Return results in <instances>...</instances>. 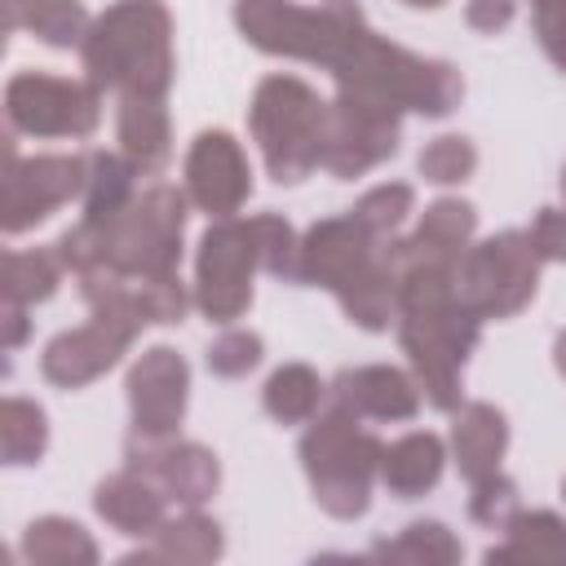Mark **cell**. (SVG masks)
I'll use <instances>...</instances> for the list:
<instances>
[{"mask_svg": "<svg viewBox=\"0 0 566 566\" xmlns=\"http://www.w3.org/2000/svg\"><path fill=\"white\" fill-rule=\"evenodd\" d=\"M248 124L261 146L265 172L279 186H296L314 168H323L327 102L301 75H265L252 93Z\"/></svg>", "mask_w": 566, "mask_h": 566, "instance_id": "cell-7", "label": "cell"}, {"mask_svg": "<svg viewBox=\"0 0 566 566\" xmlns=\"http://www.w3.org/2000/svg\"><path fill=\"white\" fill-rule=\"evenodd\" d=\"M420 177L433 181V186H455V181H469L473 168H478V146L469 137H433L424 150H420Z\"/></svg>", "mask_w": 566, "mask_h": 566, "instance_id": "cell-34", "label": "cell"}, {"mask_svg": "<svg viewBox=\"0 0 566 566\" xmlns=\"http://www.w3.org/2000/svg\"><path fill=\"white\" fill-rule=\"evenodd\" d=\"M327 398L363 420H411L420 411V380L389 363H367V367H345Z\"/></svg>", "mask_w": 566, "mask_h": 566, "instance_id": "cell-17", "label": "cell"}, {"mask_svg": "<svg viewBox=\"0 0 566 566\" xmlns=\"http://www.w3.org/2000/svg\"><path fill=\"white\" fill-rule=\"evenodd\" d=\"M261 398H265V411H270L279 424H301V420H314V416H318V407H323V398H327V385L318 380L314 367L287 363V367H279V371L265 380Z\"/></svg>", "mask_w": 566, "mask_h": 566, "instance_id": "cell-28", "label": "cell"}, {"mask_svg": "<svg viewBox=\"0 0 566 566\" xmlns=\"http://www.w3.org/2000/svg\"><path fill=\"white\" fill-rule=\"evenodd\" d=\"M4 115L27 137H88L102 119V88L49 71H18L4 84Z\"/></svg>", "mask_w": 566, "mask_h": 566, "instance_id": "cell-9", "label": "cell"}, {"mask_svg": "<svg viewBox=\"0 0 566 566\" xmlns=\"http://www.w3.org/2000/svg\"><path fill=\"white\" fill-rule=\"evenodd\" d=\"M402 137V111L354 93V88H336V97L327 102V137H323V168L340 181H354L363 172H371L376 164H385L398 150Z\"/></svg>", "mask_w": 566, "mask_h": 566, "instance_id": "cell-11", "label": "cell"}, {"mask_svg": "<svg viewBox=\"0 0 566 566\" xmlns=\"http://www.w3.org/2000/svg\"><path fill=\"white\" fill-rule=\"evenodd\" d=\"M88 186V155H31L18 159L13 142H4V234H22L40 226L53 208L71 203Z\"/></svg>", "mask_w": 566, "mask_h": 566, "instance_id": "cell-12", "label": "cell"}, {"mask_svg": "<svg viewBox=\"0 0 566 566\" xmlns=\"http://www.w3.org/2000/svg\"><path fill=\"white\" fill-rule=\"evenodd\" d=\"M261 265L252 226L239 217H217L195 252V305L208 323H234L252 305V274Z\"/></svg>", "mask_w": 566, "mask_h": 566, "instance_id": "cell-10", "label": "cell"}, {"mask_svg": "<svg viewBox=\"0 0 566 566\" xmlns=\"http://www.w3.org/2000/svg\"><path fill=\"white\" fill-rule=\"evenodd\" d=\"M371 557L411 562V566H447V562H460V539L442 522H411L394 539L371 544Z\"/></svg>", "mask_w": 566, "mask_h": 566, "instance_id": "cell-30", "label": "cell"}, {"mask_svg": "<svg viewBox=\"0 0 566 566\" xmlns=\"http://www.w3.org/2000/svg\"><path fill=\"white\" fill-rule=\"evenodd\" d=\"M115 133H119V150L137 164V172H159L172 155V124L164 97H119Z\"/></svg>", "mask_w": 566, "mask_h": 566, "instance_id": "cell-20", "label": "cell"}, {"mask_svg": "<svg viewBox=\"0 0 566 566\" xmlns=\"http://www.w3.org/2000/svg\"><path fill=\"white\" fill-rule=\"evenodd\" d=\"M526 234L544 261H566V208H539Z\"/></svg>", "mask_w": 566, "mask_h": 566, "instance_id": "cell-38", "label": "cell"}, {"mask_svg": "<svg viewBox=\"0 0 566 566\" xmlns=\"http://www.w3.org/2000/svg\"><path fill=\"white\" fill-rule=\"evenodd\" d=\"M544 256L535 252L526 230H504L482 243H469L455 265V292L460 301L486 323V318H513L531 305L539 287Z\"/></svg>", "mask_w": 566, "mask_h": 566, "instance_id": "cell-8", "label": "cell"}, {"mask_svg": "<svg viewBox=\"0 0 566 566\" xmlns=\"http://www.w3.org/2000/svg\"><path fill=\"white\" fill-rule=\"evenodd\" d=\"M0 447H4V464L22 469L35 464L49 447V420L31 398H4L0 407Z\"/></svg>", "mask_w": 566, "mask_h": 566, "instance_id": "cell-31", "label": "cell"}, {"mask_svg": "<svg viewBox=\"0 0 566 566\" xmlns=\"http://www.w3.org/2000/svg\"><path fill=\"white\" fill-rule=\"evenodd\" d=\"M62 256L57 248H35V252H4V270H0V292L13 305H35L49 301L62 283Z\"/></svg>", "mask_w": 566, "mask_h": 566, "instance_id": "cell-29", "label": "cell"}, {"mask_svg": "<svg viewBox=\"0 0 566 566\" xmlns=\"http://www.w3.org/2000/svg\"><path fill=\"white\" fill-rule=\"evenodd\" d=\"M133 181H137V164L128 155H111V150H93L88 155V186H84V217L80 221H106L119 208L133 203Z\"/></svg>", "mask_w": 566, "mask_h": 566, "instance_id": "cell-27", "label": "cell"}, {"mask_svg": "<svg viewBox=\"0 0 566 566\" xmlns=\"http://www.w3.org/2000/svg\"><path fill=\"white\" fill-rule=\"evenodd\" d=\"M221 548H226L221 526L199 509H186L181 517H168L146 548L128 553V562H212L221 557Z\"/></svg>", "mask_w": 566, "mask_h": 566, "instance_id": "cell-23", "label": "cell"}, {"mask_svg": "<svg viewBox=\"0 0 566 566\" xmlns=\"http://www.w3.org/2000/svg\"><path fill=\"white\" fill-rule=\"evenodd\" d=\"M513 18H517V0H469L464 4V22L473 31H482V35L504 31Z\"/></svg>", "mask_w": 566, "mask_h": 566, "instance_id": "cell-39", "label": "cell"}, {"mask_svg": "<svg viewBox=\"0 0 566 566\" xmlns=\"http://www.w3.org/2000/svg\"><path fill=\"white\" fill-rule=\"evenodd\" d=\"M562 491H566V486H562Z\"/></svg>", "mask_w": 566, "mask_h": 566, "instance_id": "cell-45", "label": "cell"}, {"mask_svg": "<svg viewBox=\"0 0 566 566\" xmlns=\"http://www.w3.org/2000/svg\"><path fill=\"white\" fill-rule=\"evenodd\" d=\"M128 469L146 473L181 509L208 504L221 482L217 455L199 442H177V438H128Z\"/></svg>", "mask_w": 566, "mask_h": 566, "instance_id": "cell-16", "label": "cell"}, {"mask_svg": "<svg viewBox=\"0 0 566 566\" xmlns=\"http://www.w3.org/2000/svg\"><path fill=\"white\" fill-rule=\"evenodd\" d=\"M4 349H18L22 340H27V305H13V301H4Z\"/></svg>", "mask_w": 566, "mask_h": 566, "instance_id": "cell-40", "label": "cell"}, {"mask_svg": "<svg viewBox=\"0 0 566 566\" xmlns=\"http://www.w3.org/2000/svg\"><path fill=\"white\" fill-rule=\"evenodd\" d=\"M186 203L190 195L177 186H150L133 195L106 221H75L53 248L66 270H119L168 279L181 265V234H186Z\"/></svg>", "mask_w": 566, "mask_h": 566, "instance_id": "cell-2", "label": "cell"}, {"mask_svg": "<svg viewBox=\"0 0 566 566\" xmlns=\"http://www.w3.org/2000/svg\"><path fill=\"white\" fill-rule=\"evenodd\" d=\"M248 226H252V239H256V252H261V270L296 283V261H301L296 230L279 212H256V217H248Z\"/></svg>", "mask_w": 566, "mask_h": 566, "instance_id": "cell-33", "label": "cell"}, {"mask_svg": "<svg viewBox=\"0 0 566 566\" xmlns=\"http://www.w3.org/2000/svg\"><path fill=\"white\" fill-rule=\"evenodd\" d=\"M261 354H265V345H261V336H256V332L226 327V332L208 345V371H212V376L234 380V376H248V371L261 363Z\"/></svg>", "mask_w": 566, "mask_h": 566, "instance_id": "cell-35", "label": "cell"}, {"mask_svg": "<svg viewBox=\"0 0 566 566\" xmlns=\"http://www.w3.org/2000/svg\"><path fill=\"white\" fill-rule=\"evenodd\" d=\"M535 35H539L544 53L553 57V66L566 71V0L535 4Z\"/></svg>", "mask_w": 566, "mask_h": 566, "instance_id": "cell-37", "label": "cell"}, {"mask_svg": "<svg viewBox=\"0 0 566 566\" xmlns=\"http://www.w3.org/2000/svg\"><path fill=\"white\" fill-rule=\"evenodd\" d=\"M190 398V367L177 349L150 345L128 367V407H133V438H177Z\"/></svg>", "mask_w": 566, "mask_h": 566, "instance_id": "cell-14", "label": "cell"}, {"mask_svg": "<svg viewBox=\"0 0 566 566\" xmlns=\"http://www.w3.org/2000/svg\"><path fill=\"white\" fill-rule=\"evenodd\" d=\"M562 190H566V172H562Z\"/></svg>", "mask_w": 566, "mask_h": 566, "instance_id": "cell-44", "label": "cell"}, {"mask_svg": "<svg viewBox=\"0 0 566 566\" xmlns=\"http://www.w3.org/2000/svg\"><path fill=\"white\" fill-rule=\"evenodd\" d=\"M442 464H447V447L438 433H407L398 442L385 447V460H380V482L389 486V495L398 500H416L424 491L438 486L442 478Z\"/></svg>", "mask_w": 566, "mask_h": 566, "instance_id": "cell-21", "label": "cell"}, {"mask_svg": "<svg viewBox=\"0 0 566 566\" xmlns=\"http://www.w3.org/2000/svg\"><path fill=\"white\" fill-rule=\"evenodd\" d=\"M411 208H416V190H411L407 181H380V186H371L349 212H354L376 239H394L398 226L411 217Z\"/></svg>", "mask_w": 566, "mask_h": 566, "instance_id": "cell-32", "label": "cell"}, {"mask_svg": "<svg viewBox=\"0 0 566 566\" xmlns=\"http://www.w3.org/2000/svg\"><path fill=\"white\" fill-rule=\"evenodd\" d=\"M336 88H354L367 97H380L389 106H398L402 115H451L464 97V80L451 62L438 57H420L402 44L380 40L371 27L358 31V40L349 44V53L340 57V66L332 71Z\"/></svg>", "mask_w": 566, "mask_h": 566, "instance_id": "cell-4", "label": "cell"}, {"mask_svg": "<svg viewBox=\"0 0 566 566\" xmlns=\"http://www.w3.org/2000/svg\"><path fill=\"white\" fill-rule=\"evenodd\" d=\"M186 195L208 217H234L252 195V168L243 146L226 128H203L186 155Z\"/></svg>", "mask_w": 566, "mask_h": 566, "instance_id": "cell-15", "label": "cell"}, {"mask_svg": "<svg viewBox=\"0 0 566 566\" xmlns=\"http://www.w3.org/2000/svg\"><path fill=\"white\" fill-rule=\"evenodd\" d=\"M473 230H478V212L473 203L464 199H438L424 208L420 226L398 239L407 256H447V261H460L464 248L473 243Z\"/></svg>", "mask_w": 566, "mask_h": 566, "instance_id": "cell-22", "label": "cell"}, {"mask_svg": "<svg viewBox=\"0 0 566 566\" xmlns=\"http://www.w3.org/2000/svg\"><path fill=\"white\" fill-rule=\"evenodd\" d=\"M137 323L133 318H119V314H102L93 310V318L84 327H71V332H57L44 354H40V371L49 385H62V389H80L88 380H97L102 371H111L119 363V354L137 340Z\"/></svg>", "mask_w": 566, "mask_h": 566, "instance_id": "cell-13", "label": "cell"}, {"mask_svg": "<svg viewBox=\"0 0 566 566\" xmlns=\"http://www.w3.org/2000/svg\"><path fill=\"white\" fill-rule=\"evenodd\" d=\"M380 438L363 429V416L336 402L301 438V464L314 486V500L340 522L363 517L371 509V482L380 478Z\"/></svg>", "mask_w": 566, "mask_h": 566, "instance_id": "cell-5", "label": "cell"}, {"mask_svg": "<svg viewBox=\"0 0 566 566\" xmlns=\"http://www.w3.org/2000/svg\"><path fill=\"white\" fill-rule=\"evenodd\" d=\"M398 252V340L416 367V380L424 398L438 411L460 407V380L464 363L482 340V318L460 301L455 292V265L447 256H407Z\"/></svg>", "mask_w": 566, "mask_h": 566, "instance_id": "cell-1", "label": "cell"}, {"mask_svg": "<svg viewBox=\"0 0 566 566\" xmlns=\"http://www.w3.org/2000/svg\"><path fill=\"white\" fill-rule=\"evenodd\" d=\"M234 27L243 40L270 57H296L336 71L367 18L354 0H327V4H292V0H234Z\"/></svg>", "mask_w": 566, "mask_h": 566, "instance_id": "cell-6", "label": "cell"}, {"mask_svg": "<svg viewBox=\"0 0 566 566\" xmlns=\"http://www.w3.org/2000/svg\"><path fill=\"white\" fill-rule=\"evenodd\" d=\"M168 504L172 500L146 473H137V469L111 473L93 491V509L102 513V522L115 526V531H124V535H142V539H150L168 522Z\"/></svg>", "mask_w": 566, "mask_h": 566, "instance_id": "cell-18", "label": "cell"}, {"mask_svg": "<svg viewBox=\"0 0 566 566\" xmlns=\"http://www.w3.org/2000/svg\"><path fill=\"white\" fill-rule=\"evenodd\" d=\"M517 513V486L513 478L504 473H491L482 482H473V495H469V517L491 526V531H504V522Z\"/></svg>", "mask_w": 566, "mask_h": 566, "instance_id": "cell-36", "label": "cell"}, {"mask_svg": "<svg viewBox=\"0 0 566 566\" xmlns=\"http://www.w3.org/2000/svg\"><path fill=\"white\" fill-rule=\"evenodd\" d=\"M531 4H548V0H531Z\"/></svg>", "mask_w": 566, "mask_h": 566, "instance_id": "cell-43", "label": "cell"}, {"mask_svg": "<svg viewBox=\"0 0 566 566\" xmlns=\"http://www.w3.org/2000/svg\"><path fill=\"white\" fill-rule=\"evenodd\" d=\"M84 71L97 88L119 97H164L172 84V13L164 0H119L93 18L80 44Z\"/></svg>", "mask_w": 566, "mask_h": 566, "instance_id": "cell-3", "label": "cell"}, {"mask_svg": "<svg viewBox=\"0 0 566 566\" xmlns=\"http://www.w3.org/2000/svg\"><path fill=\"white\" fill-rule=\"evenodd\" d=\"M18 27H27L53 49H71V44H84L93 22L80 0H4V31H18Z\"/></svg>", "mask_w": 566, "mask_h": 566, "instance_id": "cell-25", "label": "cell"}, {"mask_svg": "<svg viewBox=\"0 0 566 566\" xmlns=\"http://www.w3.org/2000/svg\"><path fill=\"white\" fill-rule=\"evenodd\" d=\"M407 4H411V9H438L442 0H407Z\"/></svg>", "mask_w": 566, "mask_h": 566, "instance_id": "cell-42", "label": "cell"}, {"mask_svg": "<svg viewBox=\"0 0 566 566\" xmlns=\"http://www.w3.org/2000/svg\"><path fill=\"white\" fill-rule=\"evenodd\" d=\"M22 557L31 566H93L97 544L71 517H35L22 535Z\"/></svg>", "mask_w": 566, "mask_h": 566, "instance_id": "cell-26", "label": "cell"}, {"mask_svg": "<svg viewBox=\"0 0 566 566\" xmlns=\"http://www.w3.org/2000/svg\"><path fill=\"white\" fill-rule=\"evenodd\" d=\"M486 562H566V522L548 509H517L504 522V544L486 548Z\"/></svg>", "mask_w": 566, "mask_h": 566, "instance_id": "cell-24", "label": "cell"}, {"mask_svg": "<svg viewBox=\"0 0 566 566\" xmlns=\"http://www.w3.org/2000/svg\"><path fill=\"white\" fill-rule=\"evenodd\" d=\"M504 447H509V420L500 407H491V402H460L455 407L451 455H455V469L469 486L500 473Z\"/></svg>", "mask_w": 566, "mask_h": 566, "instance_id": "cell-19", "label": "cell"}, {"mask_svg": "<svg viewBox=\"0 0 566 566\" xmlns=\"http://www.w3.org/2000/svg\"><path fill=\"white\" fill-rule=\"evenodd\" d=\"M553 363H557V371L566 376V332H557V340H553Z\"/></svg>", "mask_w": 566, "mask_h": 566, "instance_id": "cell-41", "label": "cell"}]
</instances>
